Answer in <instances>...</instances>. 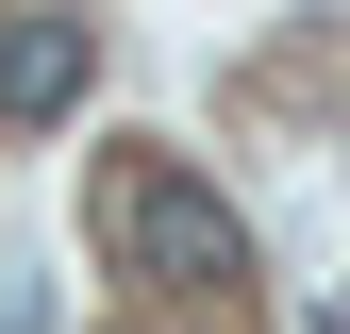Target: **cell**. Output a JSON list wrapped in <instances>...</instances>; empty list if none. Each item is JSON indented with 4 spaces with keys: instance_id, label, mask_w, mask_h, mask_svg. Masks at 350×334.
<instances>
[{
    "instance_id": "obj_1",
    "label": "cell",
    "mask_w": 350,
    "mask_h": 334,
    "mask_svg": "<svg viewBox=\"0 0 350 334\" xmlns=\"http://www.w3.org/2000/svg\"><path fill=\"white\" fill-rule=\"evenodd\" d=\"M83 234H100V268H134V284H250V218L200 184V167H167V151H100L83 167Z\"/></svg>"
},
{
    "instance_id": "obj_2",
    "label": "cell",
    "mask_w": 350,
    "mask_h": 334,
    "mask_svg": "<svg viewBox=\"0 0 350 334\" xmlns=\"http://www.w3.org/2000/svg\"><path fill=\"white\" fill-rule=\"evenodd\" d=\"M83 67H100V34H83V17H0V117H67Z\"/></svg>"
}]
</instances>
